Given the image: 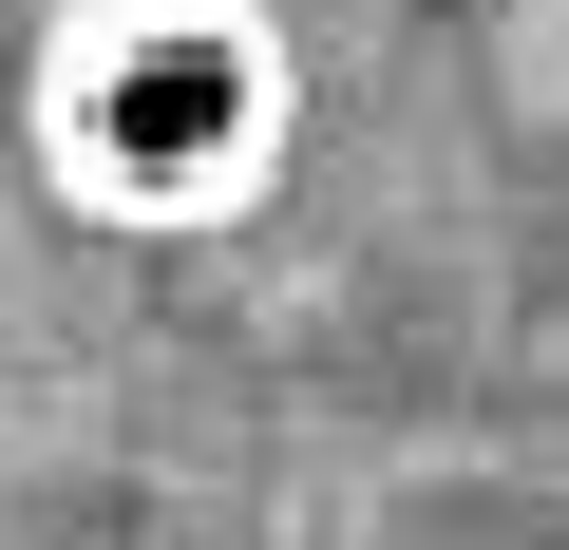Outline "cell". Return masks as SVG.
<instances>
[{
    "label": "cell",
    "mask_w": 569,
    "mask_h": 550,
    "mask_svg": "<svg viewBox=\"0 0 569 550\" xmlns=\"http://www.w3.org/2000/svg\"><path fill=\"white\" fill-rule=\"evenodd\" d=\"M284 133V58L247 0H77L39 39V152L58 190L171 228V209H228Z\"/></svg>",
    "instance_id": "obj_1"
}]
</instances>
